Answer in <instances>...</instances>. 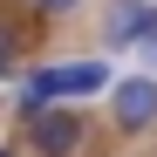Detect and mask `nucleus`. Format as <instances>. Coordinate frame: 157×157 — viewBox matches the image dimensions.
Returning <instances> with one entry per match:
<instances>
[{
	"label": "nucleus",
	"instance_id": "423d86ee",
	"mask_svg": "<svg viewBox=\"0 0 157 157\" xmlns=\"http://www.w3.org/2000/svg\"><path fill=\"white\" fill-rule=\"evenodd\" d=\"M34 7H41V14H68L75 0H34Z\"/></svg>",
	"mask_w": 157,
	"mask_h": 157
},
{
	"label": "nucleus",
	"instance_id": "f257e3e1",
	"mask_svg": "<svg viewBox=\"0 0 157 157\" xmlns=\"http://www.w3.org/2000/svg\"><path fill=\"white\" fill-rule=\"evenodd\" d=\"M96 89H109V68L102 62H55V68H41V75H28L14 89V109L28 116L41 102H55V96H96Z\"/></svg>",
	"mask_w": 157,
	"mask_h": 157
},
{
	"label": "nucleus",
	"instance_id": "f03ea898",
	"mask_svg": "<svg viewBox=\"0 0 157 157\" xmlns=\"http://www.w3.org/2000/svg\"><path fill=\"white\" fill-rule=\"evenodd\" d=\"M28 144H34V157H75L82 150V116L75 109H28Z\"/></svg>",
	"mask_w": 157,
	"mask_h": 157
},
{
	"label": "nucleus",
	"instance_id": "20e7f679",
	"mask_svg": "<svg viewBox=\"0 0 157 157\" xmlns=\"http://www.w3.org/2000/svg\"><path fill=\"white\" fill-rule=\"evenodd\" d=\"M109 109H116L123 130H150V123H157V82H150V75L116 82V89H109Z\"/></svg>",
	"mask_w": 157,
	"mask_h": 157
},
{
	"label": "nucleus",
	"instance_id": "7ed1b4c3",
	"mask_svg": "<svg viewBox=\"0 0 157 157\" xmlns=\"http://www.w3.org/2000/svg\"><path fill=\"white\" fill-rule=\"evenodd\" d=\"M102 34H109V48H144L157 34V7H150V0H109Z\"/></svg>",
	"mask_w": 157,
	"mask_h": 157
},
{
	"label": "nucleus",
	"instance_id": "39448f33",
	"mask_svg": "<svg viewBox=\"0 0 157 157\" xmlns=\"http://www.w3.org/2000/svg\"><path fill=\"white\" fill-rule=\"evenodd\" d=\"M14 55H21V34L7 28V21H0V68H14Z\"/></svg>",
	"mask_w": 157,
	"mask_h": 157
},
{
	"label": "nucleus",
	"instance_id": "0eeeda50",
	"mask_svg": "<svg viewBox=\"0 0 157 157\" xmlns=\"http://www.w3.org/2000/svg\"><path fill=\"white\" fill-rule=\"evenodd\" d=\"M144 48H150V62H157V34H150V41H144Z\"/></svg>",
	"mask_w": 157,
	"mask_h": 157
}]
</instances>
